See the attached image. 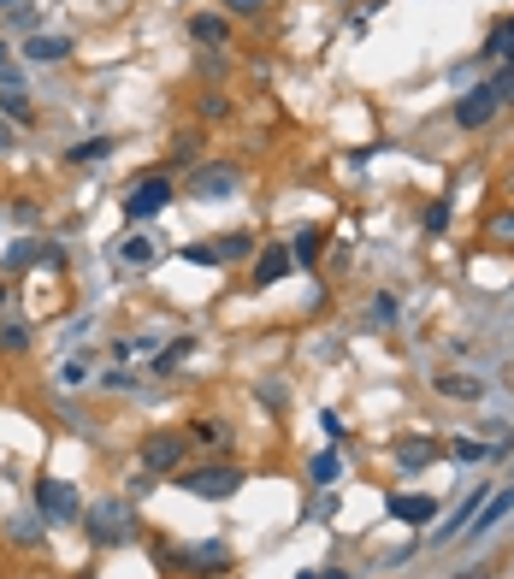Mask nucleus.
Listing matches in <instances>:
<instances>
[{
    "label": "nucleus",
    "instance_id": "1",
    "mask_svg": "<svg viewBox=\"0 0 514 579\" xmlns=\"http://www.w3.org/2000/svg\"><path fill=\"white\" fill-rule=\"evenodd\" d=\"M243 479H249V473H243L237 461H201V467L184 461V467L172 473V485H178V491H190V497H201V503H225V497H237V491H243Z\"/></svg>",
    "mask_w": 514,
    "mask_h": 579
},
{
    "label": "nucleus",
    "instance_id": "2",
    "mask_svg": "<svg viewBox=\"0 0 514 579\" xmlns=\"http://www.w3.org/2000/svg\"><path fill=\"white\" fill-rule=\"evenodd\" d=\"M83 532H89V544H95V550L130 544V532H136V509H130L125 497H101V503H89V509H83Z\"/></svg>",
    "mask_w": 514,
    "mask_h": 579
},
{
    "label": "nucleus",
    "instance_id": "3",
    "mask_svg": "<svg viewBox=\"0 0 514 579\" xmlns=\"http://www.w3.org/2000/svg\"><path fill=\"white\" fill-rule=\"evenodd\" d=\"M184 461H190V432H148V438L136 444V467H142V473H166V479H172Z\"/></svg>",
    "mask_w": 514,
    "mask_h": 579
},
{
    "label": "nucleus",
    "instance_id": "4",
    "mask_svg": "<svg viewBox=\"0 0 514 579\" xmlns=\"http://www.w3.org/2000/svg\"><path fill=\"white\" fill-rule=\"evenodd\" d=\"M36 509L48 526H77L83 520V497L71 479H36Z\"/></svg>",
    "mask_w": 514,
    "mask_h": 579
},
{
    "label": "nucleus",
    "instance_id": "5",
    "mask_svg": "<svg viewBox=\"0 0 514 579\" xmlns=\"http://www.w3.org/2000/svg\"><path fill=\"white\" fill-rule=\"evenodd\" d=\"M243 190V172L231 160H213V166H190V195L195 201H231Z\"/></svg>",
    "mask_w": 514,
    "mask_h": 579
},
{
    "label": "nucleus",
    "instance_id": "6",
    "mask_svg": "<svg viewBox=\"0 0 514 579\" xmlns=\"http://www.w3.org/2000/svg\"><path fill=\"white\" fill-rule=\"evenodd\" d=\"M166 207H172V184H166L160 172L136 178V184L125 190V219H136V225H142V219H154V213H166Z\"/></svg>",
    "mask_w": 514,
    "mask_h": 579
},
{
    "label": "nucleus",
    "instance_id": "7",
    "mask_svg": "<svg viewBox=\"0 0 514 579\" xmlns=\"http://www.w3.org/2000/svg\"><path fill=\"white\" fill-rule=\"evenodd\" d=\"M503 107H497V95H491V83H479V89H467V95H455V125L461 130H485L497 119Z\"/></svg>",
    "mask_w": 514,
    "mask_h": 579
},
{
    "label": "nucleus",
    "instance_id": "8",
    "mask_svg": "<svg viewBox=\"0 0 514 579\" xmlns=\"http://www.w3.org/2000/svg\"><path fill=\"white\" fill-rule=\"evenodd\" d=\"M514 515V485H503V491H491L479 509H473V520H467V532L473 538H485V532H497V520Z\"/></svg>",
    "mask_w": 514,
    "mask_h": 579
},
{
    "label": "nucleus",
    "instance_id": "9",
    "mask_svg": "<svg viewBox=\"0 0 514 579\" xmlns=\"http://www.w3.org/2000/svg\"><path fill=\"white\" fill-rule=\"evenodd\" d=\"M290 266H296V260H290L284 243H260V249H255V290H272Z\"/></svg>",
    "mask_w": 514,
    "mask_h": 579
},
{
    "label": "nucleus",
    "instance_id": "10",
    "mask_svg": "<svg viewBox=\"0 0 514 579\" xmlns=\"http://www.w3.org/2000/svg\"><path fill=\"white\" fill-rule=\"evenodd\" d=\"M24 60L30 65H65L71 60V36H48V30L30 36V42H24Z\"/></svg>",
    "mask_w": 514,
    "mask_h": 579
},
{
    "label": "nucleus",
    "instance_id": "11",
    "mask_svg": "<svg viewBox=\"0 0 514 579\" xmlns=\"http://www.w3.org/2000/svg\"><path fill=\"white\" fill-rule=\"evenodd\" d=\"M255 231H225V237H213V260L219 266H231V260H255Z\"/></svg>",
    "mask_w": 514,
    "mask_h": 579
},
{
    "label": "nucleus",
    "instance_id": "12",
    "mask_svg": "<svg viewBox=\"0 0 514 579\" xmlns=\"http://www.w3.org/2000/svg\"><path fill=\"white\" fill-rule=\"evenodd\" d=\"M119 260H125L130 272H142V266H154V260H160V243H154L148 231H130L125 243H119Z\"/></svg>",
    "mask_w": 514,
    "mask_h": 579
},
{
    "label": "nucleus",
    "instance_id": "13",
    "mask_svg": "<svg viewBox=\"0 0 514 579\" xmlns=\"http://www.w3.org/2000/svg\"><path fill=\"white\" fill-rule=\"evenodd\" d=\"M113 148H119V142L95 130V136H83V142H71V148H65V160H71V166H101V160H107Z\"/></svg>",
    "mask_w": 514,
    "mask_h": 579
},
{
    "label": "nucleus",
    "instance_id": "14",
    "mask_svg": "<svg viewBox=\"0 0 514 579\" xmlns=\"http://www.w3.org/2000/svg\"><path fill=\"white\" fill-rule=\"evenodd\" d=\"M432 461H438V444H432V438H402V444H396V467H402V473H420V467H432Z\"/></svg>",
    "mask_w": 514,
    "mask_h": 579
},
{
    "label": "nucleus",
    "instance_id": "15",
    "mask_svg": "<svg viewBox=\"0 0 514 579\" xmlns=\"http://www.w3.org/2000/svg\"><path fill=\"white\" fill-rule=\"evenodd\" d=\"M320 255H325V231L320 225H302V231L290 237V260H296V266H314Z\"/></svg>",
    "mask_w": 514,
    "mask_h": 579
},
{
    "label": "nucleus",
    "instance_id": "16",
    "mask_svg": "<svg viewBox=\"0 0 514 579\" xmlns=\"http://www.w3.org/2000/svg\"><path fill=\"white\" fill-rule=\"evenodd\" d=\"M390 515L408 520V526H426V520L438 515V497H390Z\"/></svg>",
    "mask_w": 514,
    "mask_h": 579
},
{
    "label": "nucleus",
    "instance_id": "17",
    "mask_svg": "<svg viewBox=\"0 0 514 579\" xmlns=\"http://www.w3.org/2000/svg\"><path fill=\"white\" fill-rule=\"evenodd\" d=\"M0 119H6V125H36V107H30V95H24V89H0Z\"/></svg>",
    "mask_w": 514,
    "mask_h": 579
},
{
    "label": "nucleus",
    "instance_id": "18",
    "mask_svg": "<svg viewBox=\"0 0 514 579\" xmlns=\"http://www.w3.org/2000/svg\"><path fill=\"white\" fill-rule=\"evenodd\" d=\"M190 36H195V42H207V48H225L231 24H225L219 12H195V18H190Z\"/></svg>",
    "mask_w": 514,
    "mask_h": 579
},
{
    "label": "nucleus",
    "instance_id": "19",
    "mask_svg": "<svg viewBox=\"0 0 514 579\" xmlns=\"http://www.w3.org/2000/svg\"><path fill=\"white\" fill-rule=\"evenodd\" d=\"M308 479H314L320 491H331V485L343 479V455H337V450H320L314 461H308Z\"/></svg>",
    "mask_w": 514,
    "mask_h": 579
},
{
    "label": "nucleus",
    "instance_id": "20",
    "mask_svg": "<svg viewBox=\"0 0 514 579\" xmlns=\"http://www.w3.org/2000/svg\"><path fill=\"white\" fill-rule=\"evenodd\" d=\"M438 396H450V402H479L485 385H479V379H467V373H444V379H438Z\"/></svg>",
    "mask_w": 514,
    "mask_h": 579
},
{
    "label": "nucleus",
    "instance_id": "21",
    "mask_svg": "<svg viewBox=\"0 0 514 579\" xmlns=\"http://www.w3.org/2000/svg\"><path fill=\"white\" fill-rule=\"evenodd\" d=\"M190 444H201V450H225V444H231V426H225V420H195Z\"/></svg>",
    "mask_w": 514,
    "mask_h": 579
},
{
    "label": "nucleus",
    "instance_id": "22",
    "mask_svg": "<svg viewBox=\"0 0 514 579\" xmlns=\"http://www.w3.org/2000/svg\"><path fill=\"white\" fill-rule=\"evenodd\" d=\"M485 60H503V65H514V18H503L491 36H485Z\"/></svg>",
    "mask_w": 514,
    "mask_h": 579
},
{
    "label": "nucleus",
    "instance_id": "23",
    "mask_svg": "<svg viewBox=\"0 0 514 579\" xmlns=\"http://www.w3.org/2000/svg\"><path fill=\"white\" fill-rule=\"evenodd\" d=\"M30 337H36V331H30L24 320H0V355H24Z\"/></svg>",
    "mask_w": 514,
    "mask_h": 579
},
{
    "label": "nucleus",
    "instance_id": "24",
    "mask_svg": "<svg viewBox=\"0 0 514 579\" xmlns=\"http://www.w3.org/2000/svg\"><path fill=\"white\" fill-rule=\"evenodd\" d=\"M89 373H95V355H71L60 367V390H83L89 385Z\"/></svg>",
    "mask_w": 514,
    "mask_h": 579
},
{
    "label": "nucleus",
    "instance_id": "25",
    "mask_svg": "<svg viewBox=\"0 0 514 579\" xmlns=\"http://www.w3.org/2000/svg\"><path fill=\"white\" fill-rule=\"evenodd\" d=\"M497 450H503V444H491V438H485V444H479V438H450V455L455 461H467V467L485 461V455H497Z\"/></svg>",
    "mask_w": 514,
    "mask_h": 579
},
{
    "label": "nucleus",
    "instance_id": "26",
    "mask_svg": "<svg viewBox=\"0 0 514 579\" xmlns=\"http://www.w3.org/2000/svg\"><path fill=\"white\" fill-rule=\"evenodd\" d=\"M201 160V130H178L172 136V166H195Z\"/></svg>",
    "mask_w": 514,
    "mask_h": 579
},
{
    "label": "nucleus",
    "instance_id": "27",
    "mask_svg": "<svg viewBox=\"0 0 514 579\" xmlns=\"http://www.w3.org/2000/svg\"><path fill=\"white\" fill-rule=\"evenodd\" d=\"M36 249H42L36 237H24V243H12V249H6V272H24V266H36Z\"/></svg>",
    "mask_w": 514,
    "mask_h": 579
},
{
    "label": "nucleus",
    "instance_id": "28",
    "mask_svg": "<svg viewBox=\"0 0 514 579\" xmlns=\"http://www.w3.org/2000/svg\"><path fill=\"white\" fill-rule=\"evenodd\" d=\"M255 396L266 402V408H272V414H284V408H290V390L278 385V379H260V385H255Z\"/></svg>",
    "mask_w": 514,
    "mask_h": 579
},
{
    "label": "nucleus",
    "instance_id": "29",
    "mask_svg": "<svg viewBox=\"0 0 514 579\" xmlns=\"http://www.w3.org/2000/svg\"><path fill=\"white\" fill-rule=\"evenodd\" d=\"M190 349H195V337H178L172 349H160V355H154V367H160V373H172V367H178V361H184Z\"/></svg>",
    "mask_w": 514,
    "mask_h": 579
},
{
    "label": "nucleus",
    "instance_id": "30",
    "mask_svg": "<svg viewBox=\"0 0 514 579\" xmlns=\"http://www.w3.org/2000/svg\"><path fill=\"white\" fill-rule=\"evenodd\" d=\"M367 320H373V325H390V320H396V296H390V290H379V296L367 302Z\"/></svg>",
    "mask_w": 514,
    "mask_h": 579
},
{
    "label": "nucleus",
    "instance_id": "31",
    "mask_svg": "<svg viewBox=\"0 0 514 579\" xmlns=\"http://www.w3.org/2000/svg\"><path fill=\"white\" fill-rule=\"evenodd\" d=\"M6 18H12V24H18V30H30V36H42V30H36V24H42V12H36V6H30V0H18V6H12V12H6Z\"/></svg>",
    "mask_w": 514,
    "mask_h": 579
},
{
    "label": "nucleus",
    "instance_id": "32",
    "mask_svg": "<svg viewBox=\"0 0 514 579\" xmlns=\"http://www.w3.org/2000/svg\"><path fill=\"white\" fill-rule=\"evenodd\" d=\"M225 113H231V95H225V89H207V95H201V119H225Z\"/></svg>",
    "mask_w": 514,
    "mask_h": 579
},
{
    "label": "nucleus",
    "instance_id": "33",
    "mask_svg": "<svg viewBox=\"0 0 514 579\" xmlns=\"http://www.w3.org/2000/svg\"><path fill=\"white\" fill-rule=\"evenodd\" d=\"M491 95H497V107H514V65H503V71L491 77Z\"/></svg>",
    "mask_w": 514,
    "mask_h": 579
},
{
    "label": "nucleus",
    "instance_id": "34",
    "mask_svg": "<svg viewBox=\"0 0 514 579\" xmlns=\"http://www.w3.org/2000/svg\"><path fill=\"white\" fill-rule=\"evenodd\" d=\"M0 89H24V65L0 48Z\"/></svg>",
    "mask_w": 514,
    "mask_h": 579
},
{
    "label": "nucleus",
    "instance_id": "35",
    "mask_svg": "<svg viewBox=\"0 0 514 579\" xmlns=\"http://www.w3.org/2000/svg\"><path fill=\"white\" fill-rule=\"evenodd\" d=\"M320 432H325V444H331V450L349 438V432H343V414H331V408H320Z\"/></svg>",
    "mask_w": 514,
    "mask_h": 579
},
{
    "label": "nucleus",
    "instance_id": "36",
    "mask_svg": "<svg viewBox=\"0 0 514 579\" xmlns=\"http://www.w3.org/2000/svg\"><path fill=\"white\" fill-rule=\"evenodd\" d=\"M420 225H426V231H444V225H450V201H432V207L420 213Z\"/></svg>",
    "mask_w": 514,
    "mask_h": 579
},
{
    "label": "nucleus",
    "instance_id": "37",
    "mask_svg": "<svg viewBox=\"0 0 514 579\" xmlns=\"http://www.w3.org/2000/svg\"><path fill=\"white\" fill-rule=\"evenodd\" d=\"M36 266H48V272H65V249H60V243H42V249H36Z\"/></svg>",
    "mask_w": 514,
    "mask_h": 579
},
{
    "label": "nucleus",
    "instance_id": "38",
    "mask_svg": "<svg viewBox=\"0 0 514 579\" xmlns=\"http://www.w3.org/2000/svg\"><path fill=\"white\" fill-rule=\"evenodd\" d=\"M178 260H190V266H219V260H213V249H207V243H184V249H178Z\"/></svg>",
    "mask_w": 514,
    "mask_h": 579
},
{
    "label": "nucleus",
    "instance_id": "39",
    "mask_svg": "<svg viewBox=\"0 0 514 579\" xmlns=\"http://www.w3.org/2000/svg\"><path fill=\"white\" fill-rule=\"evenodd\" d=\"M101 390H136V379H130L125 367H113V373H101Z\"/></svg>",
    "mask_w": 514,
    "mask_h": 579
},
{
    "label": "nucleus",
    "instance_id": "40",
    "mask_svg": "<svg viewBox=\"0 0 514 579\" xmlns=\"http://www.w3.org/2000/svg\"><path fill=\"white\" fill-rule=\"evenodd\" d=\"M12 148H18V125H6V119H0V154H12Z\"/></svg>",
    "mask_w": 514,
    "mask_h": 579
},
{
    "label": "nucleus",
    "instance_id": "41",
    "mask_svg": "<svg viewBox=\"0 0 514 579\" xmlns=\"http://www.w3.org/2000/svg\"><path fill=\"white\" fill-rule=\"evenodd\" d=\"M266 0H225V12H260Z\"/></svg>",
    "mask_w": 514,
    "mask_h": 579
},
{
    "label": "nucleus",
    "instance_id": "42",
    "mask_svg": "<svg viewBox=\"0 0 514 579\" xmlns=\"http://www.w3.org/2000/svg\"><path fill=\"white\" fill-rule=\"evenodd\" d=\"M491 237H514V213H503V219L491 225Z\"/></svg>",
    "mask_w": 514,
    "mask_h": 579
},
{
    "label": "nucleus",
    "instance_id": "43",
    "mask_svg": "<svg viewBox=\"0 0 514 579\" xmlns=\"http://www.w3.org/2000/svg\"><path fill=\"white\" fill-rule=\"evenodd\" d=\"M455 579H485V568H467V574H455Z\"/></svg>",
    "mask_w": 514,
    "mask_h": 579
},
{
    "label": "nucleus",
    "instance_id": "44",
    "mask_svg": "<svg viewBox=\"0 0 514 579\" xmlns=\"http://www.w3.org/2000/svg\"><path fill=\"white\" fill-rule=\"evenodd\" d=\"M320 579H349V574H343V568H331V574H320Z\"/></svg>",
    "mask_w": 514,
    "mask_h": 579
},
{
    "label": "nucleus",
    "instance_id": "45",
    "mask_svg": "<svg viewBox=\"0 0 514 579\" xmlns=\"http://www.w3.org/2000/svg\"><path fill=\"white\" fill-rule=\"evenodd\" d=\"M12 6H18V0H0V12H12Z\"/></svg>",
    "mask_w": 514,
    "mask_h": 579
},
{
    "label": "nucleus",
    "instance_id": "46",
    "mask_svg": "<svg viewBox=\"0 0 514 579\" xmlns=\"http://www.w3.org/2000/svg\"><path fill=\"white\" fill-rule=\"evenodd\" d=\"M0 308H6V284H0Z\"/></svg>",
    "mask_w": 514,
    "mask_h": 579
},
{
    "label": "nucleus",
    "instance_id": "47",
    "mask_svg": "<svg viewBox=\"0 0 514 579\" xmlns=\"http://www.w3.org/2000/svg\"><path fill=\"white\" fill-rule=\"evenodd\" d=\"M296 579H320V574H296Z\"/></svg>",
    "mask_w": 514,
    "mask_h": 579
},
{
    "label": "nucleus",
    "instance_id": "48",
    "mask_svg": "<svg viewBox=\"0 0 514 579\" xmlns=\"http://www.w3.org/2000/svg\"><path fill=\"white\" fill-rule=\"evenodd\" d=\"M0 219H6V207H0Z\"/></svg>",
    "mask_w": 514,
    "mask_h": 579
},
{
    "label": "nucleus",
    "instance_id": "49",
    "mask_svg": "<svg viewBox=\"0 0 514 579\" xmlns=\"http://www.w3.org/2000/svg\"><path fill=\"white\" fill-rule=\"evenodd\" d=\"M509 479H514V467H509Z\"/></svg>",
    "mask_w": 514,
    "mask_h": 579
}]
</instances>
